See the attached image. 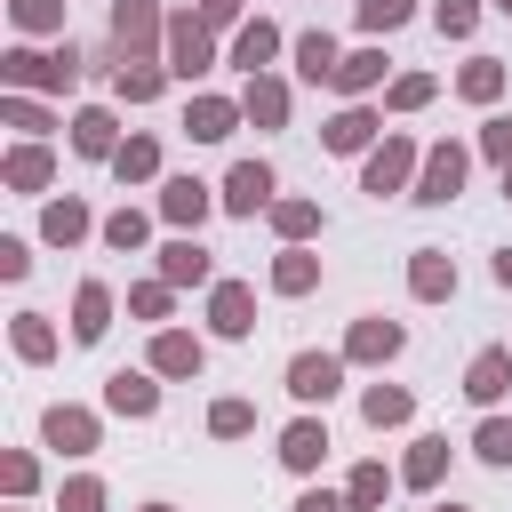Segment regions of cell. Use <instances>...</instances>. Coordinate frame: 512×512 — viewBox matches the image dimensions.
<instances>
[{"instance_id": "4fadbf2b", "label": "cell", "mask_w": 512, "mask_h": 512, "mask_svg": "<svg viewBox=\"0 0 512 512\" xmlns=\"http://www.w3.org/2000/svg\"><path fill=\"white\" fill-rule=\"evenodd\" d=\"M352 368H392L400 352H408V328L400 320H384V312H360L352 328H344V344H336Z\"/></svg>"}, {"instance_id": "681fc988", "label": "cell", "mask_w": 512, "mask_h": 512, "mask_svg": "<svg viewBox=\"0 0 512 512\" xmlns=\"http://www.w3.org/2000/svg\"><path fill=\"white\" fill-rule=\"evenodd\" d=\"M192 16H200L208 32H240V24H248V0H192Z\"/></svg>"}, {"instance_id": "b9f144b4", "label": "cell", "mask_w": 512, "mask_h": 512, "mask_svg": "<svg viewBox=\"0 0 512 512\" xmlns=\"http://www.w3.org/2000/svg\"><path fill=\"white\" fill-rule=\"evenodd\" d=\"M112 176H120V184H152V176H160V136H128V144L112 152Z\"/></svg>"}, {"instance_id": "7c38bea8", "label": "cell", "mask_w": 512, "mask_h": 512, "mask_svg": "<svg viewBox=\"0 0 512 512\" xmlns=\"http://www.w3.org/2000/svg\"><path fill=\"white\" fill-rule=\"evenodd\" d=\"M152 216H160L168 232H200V224L216 216V184H200V176H160Z\"/></svg>"}, {"instance_id": "1f68e13d", "label": "cell", "mask_w": 512, "mask_h": 512, "mask_svg": "<svg viewBox=\"0 0 512 512\" xmlns=\"http://www.w3.org/2000/svg\"><path fill=\"white\" fill-rule=\"evenodd\" d=\"M360 424L368 432H408L416 424V392L408 384H360Z\"/></svg>"}, {"instance_id": "ffe728a7", "label": "cell", "mask_w": 512, "mask_h": 512, "mask_svg": "<svg viewBox=\"0 0 512 512\" xmlns=\"http://www.w3.org/2000/svg\"><path fill=\"white\" fill-rule=\"evenodd\" d=\"M232 128H248L240 96H216V88L184 96V136H192V144H232Z\"/></svg>"}, {"instance_id": "d6a6232c", "label": "cell", "mask_w": 512, "mask_h": 512, "mask_svg": "<svg viewBox=\"0 0 512 512\" xmlns=\"http://www.w3.org/2000/svg\"><path fill=\"white\" fill-rule=\"evenodd\" d=\"M504 88H512V64L504 56H464V72H456V96L464 104L488 112V104H504Z\"/></svg>"}, {"instance_id": "9f6ffc18", "label": "cell", "mask_w": 512, "mask_h": 512, "mask_svg": "<svg viewBox=\"0 0 512 512\" xmlns=\"http://www.w3.org/2000/svg\"><path fill=\"white\" fill-rule=\"evenodd\" d=\"M432 512H472V504H432Z\"/></svg>"}, {"instance_id": "8d00e7d4", "label": "cell", "mask_w": 512, "mask_h": 512, "mask_svg": "<svg viewBox=\"0 0 512 512\" xmlns=\"http://www.w3.org/2000/svg\"><path fill=\"white\" fill-rule=\"evenodd\" d=\"M64 16H72V0H8L16 40H72V32H64Z\"/></svg>"}, {"instance_id": "7a4b0ae2", "label": "cell", "mask_w": 512, "mask_h": 512, "mask_svg": "<svg viewBox=\"0 0 512 512\" xmlns=\"http://www.w3.org/2000/svg\"><path fill=\"white\" fill-rule=\"evenodd\" d=\"M416 168H424V144H416L408 128H392V136L360 160V192H368V200H408V192H416Z\"/></svg>"}, {"instance_id": "ac0fdd59", "label": "cell", "mask_w": 512, "mask_h": 512, "mask_svg": "<svg viewBox=\"0 0 512 512\" xmlns=\"http://www.w3.org/2000/svg\"><path fill=\"white\" fill-rule=\"evenodd\" d=\"M208 336L216 344H248L256 336V288L248 280H216L208 288Z\"/></svg>"}, {"instance_id": "5bb4252c", "label": "cell", "mask_w": 512, "mask_h": 512, "mask_svg": "<svg viewBox=\"0 0 512 512\" xmlns=\"http://www.w3.org/2000/svg\"><path fill=\"white\" fill-rule=\"evenodd\" d=\"M144 368H152L160 384H192V376L208 368V336H192V328H152Z\"/></svg>"}, {"instance_id": "cb8c5ba5", "label": "cell", "mask_w": 512, "mask_h": 512, "mask_svg": "<svg viewBox=\"0 0 512 512\" xmlns=\"http://www.w3.org/2000/svg\"><path fill=\"white\" fill-rule=\"evenodd\" d=\"M0 184L24 192V200H40V192L56 184V144H24V136H16V144L0 152Z\"/></svg>"}, {"instance_id": "277c9868", "label": "cell", "mask_w": 512, "mask_h": 512, "mask_svg": "<svg viewBox=\"0 0 512 512\" xmlns=\"http://www.w3.org/2000/svg\"><path fill=\"white\" fill-rule=\"evenodd\" d=\"M160 48H168V8L160 0H112V56L160 64Z\"/></svg>"}, {"instance_id": "8992f818", "label": "cell", "mask_w": 512, "mask_h": 512, "mask_svg": "<svg viewBox=\"0 0 512 512\" xmlns=\"http://www.w3.org/2000/svg\"><path fill=\"white\" fill-rule=\"evenodd\" d=\"M464 176H472V144L464 136H440V144H424V168H416V208H448L456 192H464Z\"/></svg>"}, {"instance_id": "30bf717a", "label": "cell", "mask_w": 512, "mask_h": 512, "mask_svg": "<svg viewBox=\"0 0 512 512\" xmlns=\"http://www.w3.org/2000/svg\"><path fill=\"white\" fill-rule=\"evenodd\" d=\"M328 448H336V440H328V416H320V408H304V416H288V424H280V448H272V456H280V472L320 480Z\"/></svg>"}, {"instance_id": "9c48e42d", "label": "cell", "mask_w": 512, "mask_h": 512, "mask_svg": "<svg viewBox=\"0 0 512 512\" xmlns=\"http://www.w3.org/2000/svg\"><path fill=\"white\" fill-rule=\"evenodd\" d=\"M152 280H168V288H216L224 272H216V256L200 248V232H168V240L152 248Z\"/></svg>"}, {"instance_id": "6f0895ef", "label": "cell", "mask_w": 512, "mask_h": 512, "mask_svg": "<svg viewBox=\"0 0 512 512\" xmlns=\"http://www.w3.org/2000/svg\"><path fill=\"white\" fill-rule=\"evenodd\" d=\"M504 200H512V168H504Z\"/></svg>"}, {"instance_id": "d6986e66", "label": "cell", "mask_w": 512, "mask_h": 512, "mask_svg": "<svg viewBox=\"0 0 512 512\" xmlns=\"http://www.w3.org/2000/svg\"><path fill=\"white\" fill-rule=\"evenodd\" d=\"M104 416L152 424V416H160V376H152V368H112V376H104Z\"/></svg>"}, {"instance_id": "60d3db41", "label": "cell", "mask_w": 512, "mask_h": 512, "mask_svg": "<svg viewBox=\"0 0 512 512\" xmlns=\"http://www.w3.org/2000/svg\"><path fill=\"white\" fill-rule=\"evenodd\" d=\"M408 16H416V0H352V24H360V40H392Z\"/></svg>"}, {"instance_id": "6da1fadb", "label": "cell", "mask_w": 512, "mask_h": 512, "mask_svg": "<svg viewBox=\"0 0 512 512\" xmlns=\"http://www.w3.org/2000/svg\"><path fill=\"white\" fill-rule=\"evenodd\" d=\"M80 72H88V56H80L72 40H56V48L8 40V56H0V88H8V96H72Z\"/></svg>"}, {"instance_id": "44dd1931", "label": "cell", "mask_w": 512, "mask_h": 512, "mask_svg": "<svg viewBox=\"0 0 512 512\" xmlns=\"http://www.w3.org/2000/svg\"><path fill=\"white\" fill-rule=\"evenodd\" d=\"M96 232H104V216H96L80 192L40 200V248H80V240H96Z\"/></svg>"}, {"instance_id": "ab89813d", "label": "cell", "mask_w": 512, "mask_h": 512, "mask_svg": "<svg viewBox=\"0 0 512 512\" xmlns=\"http://www.w3.org/2000/svg\"><path fill=\"white\" fill-rule=\"evenodd\" d=\"M464 448H472V456H480L488 472H512V416H480Z\"/></svg>"}, {"instance_id": "4316f807", "label": "cell", "mask_w": 512, "mask_h": 512, "mask_svg": "<svg viewBox=\"0 0 512 512\" xmlns=\"http://www.w3.org/2000/svg\"><path fill=\"white\" fill-rule=\"evenodd\" d=\"M8 352H16L24 368H48V360L64 352V336H56V320H48V312H32V304H24V312H8Z\"/></svg>"}, {"instance_id": "bcb514c9", "label": "cell", "mask_w": 512, "mask_h": 512, "mask_svg": "<svg viewBox=\"0 0 512 512\" xmlns=\"http://www.w3.org/2000/svg\"><path fill=\"white\" fill-rule=\"evenodd\" d=\"M0 488H8V504H32V488H40V456H32V448H8V456H0Z\"/></svg>"}, {"instance_id": "3957f363", "label": "cell", "mask_w": 512, "mask_h": 512, "mask_svg": "<svg viewBox=\"0 0 512 512\" xmlns=\"http://www.w3.org/2000/svg\"><path fill=\"white\" fill-rule=\"evenodd\" d=\"M160 64H168V80H208L216 64H224V48H216V32L192 16V8H168V48H160Z\"/></svg>"}, {"instance_id": "2e32d148", "label": "cell", "mask_w": 512, "mask_h": 512, "mask_svg": "<svg viewBox=\"0 0 512 512\" xmlns=\"http://www.w3.org/2000/svg\"><path fill=\"white\" fill-rule=\"evenodd\" d=\"M344 104H368V96H384L392 88V56H384V40H360V48H344V64H336V80H328Z\"/></svg>"}, {"instance_id": "5b68a950", "label": "cell", "mask_w": 512, "mask_h": 512, "mask_svg": "<svg viewBox=\"0 0 512 512\" xmlns=\"http://www.w3.org/2000/svg\"><path fill=\"white\" fill-rule=\"evenodd\" d=\"M40 448H56V456L88 464V456L104 448V416H96L88 400H48V408H40Z\"/></svg>"}, {"instance_id": "8fae6325", "label": "cell", "mask_w": 512, "mask_h": 512, "mask_svg": "<svg viewBox=\"0 0 512 512\" xmlns=\"http://www.w3.org/2000/svg\"><path fill=\"white\" fill-rule=\"evenodd\" d=\"M384 136H392V128H384V104H336V112H328V128H320V144H328V152H344V160H368Z\"/></svg>"}, {"instance_id": "52a82bcc", "label": "cell", "mask_w": 512, "mask_h": 512, "mask_svg": "<svg viewBox=\"0 0 512 512\" xmlns=\"http://www.w3.org/2000/svg\"><path fill=\"white\" fill-rule=\"evenodd\" d=\"M272 200H280L272 160H232V168H224V184H216V208H224V216H240V224L272 216Z\"/></svg>"}, {"instance_id": "680465c9", "label": "cell", "mask_w": 512, "mask_h": 512, "mask_svg": "<svg viewBox=\"0 0 512 512\" xmlns=\"http://www.w3.org/2000/svg\"><path fill=\"white\" fill-rule=\"evenodd\" d=\"M8 512H32V504H8Z\"/></svg>"}, {"instance_id": "db71d44e", "label": "cell", "mask_w": 512, "mask_h": 512, "mask_svg": "<svg viewBox=\"0 0 512 512\" xmlns=\"http://www.w3.org/2000/svg\"><path fill=\"white\" fill-rule=\"evenodd\" d=\"M488 8H496V16H504V24H512V0H488Z\"/></svg>"}, {"instance_id": "484cf974", "label": "cell", "mask_w": 512, "mask_h": 512, "mask_svg": "<svg viewBox=\"0 0 512 512\" xmlns=\"http://www.w3.org/2000/svg\"><path fill=\"white\" fill-rule=\"evenodd\" d=\"M448 456H456V448H448V432H416V440H408V456H400V488H408V496H432V488L448 480Z\"/></svg>"}, {"instance_id": "f5cc1de1", "label": "cell", "mask_w": 512, "mask_h": 512, "mask_svg": "<svg viewBox=\"0 0 512 512\" xmlns=\"http://www.w3.org/2000/svg\"><path fill=\"white\" fill-rule=\"evenodd\" d=\"M488 272H496V288H504V296H512V240H504V248H496V256H488Z\"/></svg>"}, {"instance_id": "e575fe53", "label": "cell", "mask_w": 512, "mask_h": 512, "mask_svg": "<svg viewBox=\"0 0 512 512\" xmlns=\"http://www.w3.org/2000/svg\"><path fill=\"white\" fill-rule=\"evenodd\" d=\"M400 488V464H384V456H360L352 472H344V496H352V512H384V496Z\"/></svg>"}, {"instance_id": "f35d334b", "label": "cell", "mask_w": 512, "mask_h": 512, "mask_svg": "<svg viewBox=\"0 0 512 512\" xmlns=\"http://www.w3.org/2000/svg\"><path fill=\"white\" fill-rule=\"evenodd\" d=\"M432 96H440L432 72H392V88H384V120H408V112H424Z\"/></svg>"}, {"instance_id": "d590c367", "label": "cell", "mask_w": 512, "mask_h": 512, "mask_svg": "<svg viewBox=\"0 0 512 512\" xmlns=\"http://www.w3.org/2000/svg\"><path fill=\"white\" fill-rule=\"evenodd\" d=\"M0 128H16L24 144H48L64 120H56V104H48V96H0Z\"/></svg>"}, {"instance_id": "f1b7e54d", "label": "cell", "mask_w": 512, "mask_h": 512, "mask_svg": "<svg viewBox=\"0 0 512 512\" xmlns=\"http://www.w3.org/2000/svg\"><path fill=\"white\" fill-rule=\"evenodd\" d=\"M104 88H112V104H160L168 96V64H120V56H104Z\"/></svg>"}, {"instance_id": "836d02e7", "label": "cell", "mask_w": 512, "mask_h": 512, "mask_svg": "<svg viewBox=\"0 0 512 512\" xmlns=\"http://www.w3.org/2000/svg\"><path fill=\"white\" fill-rule=\"evenodd\" d=\"M264 288H272V296H312V288H320V248H280V256L264 264Z\"/></svg>"}, {"instance_id": "ee69618b", "label": "cell", "mask_w": 512, "mask_h": 512, "mask_svg": "<svg viewBox=\"0 0 512 512\" xmlns=\"http://www.w3.org/2000/svg\"><path fill=\"white\" fill-rule=\"evenodd\" d=\"M248 432H256V400H240V392L208 400V440H248Z\"/></svg>"}, {"instance_id": "4dcf8cb0", "label": "cell", "mask_w": 512, "mask_h": 512, "mask_svg": "<svg viewBox=\"0 0 512 512\" xmlns=\"http://www.w3.org/2000/svg\"><path fill=\"white\" fill-rule=\"evenodd\" d=\"M112 312H120V296L104 280H80L72 288V344H104L112 336Z\"/></svg>"}, {"instance_id": "f6af8a7d", "label": "cell", "mask_w": 512, "mask_h": 512, "mask_svg": "<svg viewBox=\"0 0 512 512\" xmlns=\"http://www.w3.org/2000/svg\"><path fill=\"white\" fill-rule=\"evenodd\" d=\"M424 16H432V32H440V40H472V32H480V16H488V0H432Z\"/></svg>"}, {"instance_id": "9a60e30c", "label": "cell", "mask_w": 512, "mask_h": 512, "mask_svg": "<svg viewBox=\"0 0 512 512\" xmlns=\"http://www.w3.org/2000/svg\"><path fill=\"white\" fill-rule=\"evenodd\" d=\"M280 56H288V32H280L272 16H248V24H240V32L224 40V64H232L240 80H256V72H272Z\"/></svg>"}, {"instance_id": "83f0119b", "label": "cell", "mask_w": 512, "mask_h": 512, "mask_svg": "<svg viewBox=\"0 0 512 512\" xmlns=\"http://www.w3.org/2000/svg\"><path fill=\"white\" fill-rule=\"evenodd\" d=\"M288 56H296V80H304V88H328V80H336V64H344V48H336V32H328V24L296 32V40H288Z\"/></svg>"}, {"instance_id": "e0dca14e", "label": "cell", "mask_w": 512, "mask_h": 512, "mask_svg": "<svg viewBox=\"0 0 512 512\" xmlns=\"http://www.w3.org/2000/svg\"><path fill=\"white\" fill-rule=\"evenodd\" d=\"M64 136H72V152H80V160H104V168H112V152L128 144V128H120V104H80V112L64 120Z\"/></svg>"}, {"instance_id": "f546056e", "label": "cell", "mask_w": 512, "mask_h": 512, "mask_svg": "<svg viewBox=\"0 0 512 512\" xmlns=\"http://www.w3.org/2000/svg\"><path fill=\"white\" fill-rule=\"evenodd\" d=\"M408 296L416 304H448L456 296V256L448 248H408Z\"/></svg>"}, {"instance_id": "f907efd6", "label": "cell", "mask_w": 512, "mask_h": 512, "mask_svg": "<svg viewBox=\"0 0 512 512\" xmlns=\"http://www.w3.org/2000/svg\"><path fill=\"white\" fill-rule=\"evenodd\" d=\"M0 280H32V240L0 232Z\"/></svg>"}, {"instance_id": "7bdbcfd3", "label": "cell", "mask_w": 512, "mask_h": 512, "mask_svg": "<svg viewBox=\"0 0 512 512\" xmlns=\"http://www.w3.org/2000/svg\"><path fill=\"white\" fill-rule=\"evenodd\" d=\"M168 312H176V288H168V280H136V288H128V320H144V328H176Z\"/></svg>"}, {"instance_id": "74e56055", "label": "cell", "mask_w": 512, "mask_h": 512, "mask_svg": "<svg viewBox=\"0 0 512 512\" xmlns=\"http://www.w3.org/2000/svg\"><path fill=\"white\" fill-rule=\"evenodd\" d=\"M96 240H104V248H112V256H144V240H152V216H144V208H128V200H120V208H112V216H104V232H96Z\"/></svg>"}, {"instance_id": "7402d4cb", "label": "cell", "mask_w": 512, "mask_h": 512, "mask_svg": "<svg viewBox=\"0 0 512 512\" xmlns=\"http://www.w3.org/2000/svg\"><path fill=\"white\" fill-rule=\"evenodd\" d=\"M504 392H512V344H480V352L464 360V400H472L480 416H496Z\"/></svg>"}, {"instance_id": "d4e9b609", "label": "cell", "mask_w": 512, "mask_h": 512, "mask_svg": "<svg viewBox=\"0 0 512 512\" xmlns=\"http://www.w3.org/2000/svg\"><path fill=\"white\" fill-rule=\"evenodd\" d=\"M264 224H272V240H280V248H312V240L328 232V208H320L312 192H280Z\"/></svg>"}, {"instance_id": "ba28073f", "label": "cell", "mask_w": 512, "mask_h": 512, "mask_svg": "<svg viewBox=\"0 0 512 512\" xmlns=\"http://www.w3.org/2000/svg\"><path fill=\"white\" fill-rule=\"evenodd\" d=\"M344 376H352V360H344V352H296V360L280 368V384H288V400H296V408H328V400L344 392Z\"/></svg>"}, {"instance_id": "c3c4849f", "label": "cell", "mask_w": 512, "mask_h": 512, "mask_svg": "<svg viewBox=\"0 0 512 512\" xmlns=\"http://www.w3.org/2000/svg\"><path fill=\"white\" fill-rule=\"evenodd\" d=\"M472 152L496 160V168H512V112H488V120L472 128Z\"/></svg>"}, {"instance_id": "816d5d0a", "label": "cell", "mask_w": 512, "mask_h": 512, "mask_svg": "<svg viewBox=\"0 0 512 512\" xmlns=\"http://www.w3.org/2000/svg\"><path fill=\"white\" fill-rule=\"evenodd\" d=\"M288 512H352V496H344V488H320V480H304V496H296Z\"/></svg>"}, {"instance_id": "11a10c76", "label": "cell", "mask_w": 512, "mask_h": 512, "mask_svg": "<svg viewBox=\"0 0 512 512\" xmlns=\"http://www.w3.org/2000/svg\"><path fill=\"white\" fill-rule=\"evenodd\" d=\"M136 512H176V504H136Z\"/></svg>"}, {"instance_id": "7dc6e473", "label": "cell", "mask_w": 512, "mask_h": 512, "mask_svg": "<svg viewBox=\"0 0 512 512\" xmlns=\"http://www.w3.org/2000/svg\"><path fill=\"white\" fill-rule=\"evenodd\" d=\"M112 504V488L96 480V472H72L64 488H56V512H104Z\"/></svg>"}, {"instance_id": "603a6c76", "label": "cell", "mask_w": 512, "mask_h": 512, "mask_svg": "<svg viewBox=\"0 0 512 512\" xmlns=\"http://www.w3.org/2000/svg\"><path fill=\"white\" fill-rule=\"evenodd\" d=\"M240 112H248V128L280 136V128H288V112H296V88H288L280 72H256V80H240Z\"/></svg>"}]
</instances>
